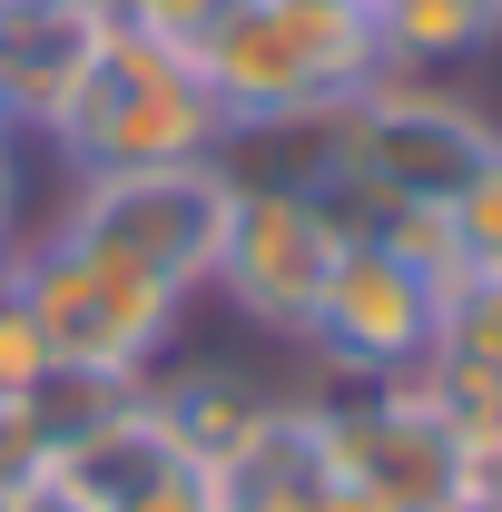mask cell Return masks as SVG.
Returning <instances> with one entry per match:
<instances>
[{
	"label": "cell",
	"mask_w": 502,
	"mask_h": 512,
	"mask_svg": "<svg viewBox=\"0 0 502 512\" xmlns=\"http://www.w3.org/2000/svg\"><path fill=\"white\" fill-rule=\"evenodd\" d=\"M443 335V296L404 266V256H384L365 227H355V247L335 266V286H325V306H315L306 345L335 365V384H384V375H414L424 355H434Z\"/></svg>",
	"instance_id": "obj_8"
},
{
	"label": "cell",
	"mask_w": 502,
	"mask_h": 512,
	"mask_svg": "<svg viewBox=\"0 0 502 512\" xmlns=\"http://www.w3.org/2000/svg\"><path fill=\"white\" fill-rule=\"evenodd\" d=\"M99 40H109L99 0H20V10H0V119L20 138H40L79 99Z\"/></svg>",
	"instance_id": "obj_9"
},
{
	"label": "cell",
	"mask_w": 502,
	"mask_h": 512,
	"mask_svg": "<svg viewBox=\"0 0 502 512\" xmlns=\"http://www.w3.org/2000/svg\"><path fill=\"white\" fill-rule=\"evenodd\" d=\"M315 424H325L335 473L365 483L375 503H394V512H453V503H473V463L453 453V434H443V414L424 404L414 375L335 384V394H315Z\"/></svg>",
	"instance_id": "obj_7"
},
{
	"label": "cell",
	"mask_w": 502,
	"mask_h": 512,
	"mask_svg": "<svg viewBox=\"0 0 502 512\" xmlns=\"http://www.w3.org/2000/svg\"><path fill=\"white\" fill-rule=\"evenodd\" d=\"M50 345H40V325L20 316V296L0 306V404H20V394H50Z\"/></svg>",
	"instance_id": "obj_17"
},
{
	"label": "cell",
	"mask_w": 502,
	"mask_h": 512,
	"mask_svg": "<svg viewBox=\"0 0 502 512\" xmlns=\"http://www.w3.org/2000/svg\"><path fill=\"white\" fill-rule=\"evenodd\" d=\"M148 404H158V424H168L178 463L217 483V473L237 463V444L266 424V404H276V394H256V384H237L227 365H207V375H148Z\"/></svg>",
	"instance_id": "obj_11"
},
{
	"label": "cell",
	"mask_w": 502,
	"mask_h": 512,
	"mask_svg": "<svg viewBox=\"0 0 502 512\" xmlns=\"http://www.w3.org/2000/svg\"><path fill=\"white\" fill-rule=\"evenodd\" d=\"M99 10H109L119 30H138V40H168V50H197V40H207V30H217V20H227L237 0H99Z\"/></svg>",
	"instance_id": "obj_16"
},
{
	"label": "cell",
	"mask_w": 502,
	"mask_h": 512,
	"mask_svg": "<svg viewBox=\"0 0 502 512\" xmlns=\"http://www.w3.org/2000/svg\"><path fill=\"white\" fill-rule=\"evenodd\" d=\"M502 148V128L443 89V79H375L365 99H345L325 119V188L355 227L384 217V207H443L483 158Z\"/></svg>",
	"instance_id": "obj_3"
},
{
	"label": "cell",
	"mask_w": 502,
	"mask_h": 512,
	"mask_svg": "<svg viewBox=\"0 0 502 512\" xmlns=\"http://www.w3.org/2000/svg\"><path fill=\"white\" fill-rule=\"evenodd\" d=\"M443 227H453V256L473 286H502V148L443 197Z\"/></svg>",
	"instance_id": "obj_13"
},
{
	"label": "cell",
	"mask_w": 502,
	"mask_h": 512,
	"mask_svg": "<svg viewBox=\"0 0 502 512\" xmlns=\"http://www.w3.org/2000/svg\"><path fill=\"white\" fill-rule=\"evenodd\" d=\"M119 512H217V483H207V473H168V483H148V493L119 503Z\"/></svg>",
	"instance_id": "obj_19"
},
{
	"label": "cell",
	"mask_w": 502,
	"mask_h": 512,
	"mask_svg": "<svg viewBox=\"0 0 502 512\" xmlns=\"http://www.w3.org/2000/svg\"><path fill=\"white\" fill-rule=\"evenodd\" d=\"M384 79H443L453 60H483L502 40V0H365Z\"/></svg>",
	"instance_id": "obj_12"
},
{
	"label": "cell",
	"mask_w": 502,
	"mask_h": 512,
	"mask_svg": "<svg viewBox=\"0 0 502 512\" xmlns=\"http://www.w3.org/2000/svg\"><path fill=\"white\" fill-rule=\"evenodd\" d=\"M40 138H50V158H60L69 178H109V168L227 158V138H237V128H227V109L207 99V79H197L188 50L138 40V30L109 20V40H99L89 79H79V99H69Z\"/></svg>",
	"instance_id": "obj_2"
},
{
	"label": "cell",
	"mask_w": 502,
	"mask_h": 512,
	"mask_svg": "<svg viewBox=\"0 0 502 512\" xmlns=\"http://www.w3.org/2000/svg\"><path fill=\"white\" fill-rule=\"evenodd\" d=\"M217 512H227V503H217Z\"/></svg>",
	"instance_id": "obj_25"
},
{
	"label": "cell",
	"mask_w": 502,
	"mask_h": 512,
	"mask_svg": "<svg viewBox=\"0 0 502 512\" xmlns=\"http://www.w3.org/2000/svg\"><path fill=\"white\" fill-rule=\"evenodd\" d=\"M227 128H286V119H335L384 79L375 20L355 0H237L207 40L188 50Z\"/></svg>",
	"instance_id": "obj_1"
},
{
	"label": "cell",
	"mask_w": 502,
	"mask_h": 512,
	"mask_svg": "<svg viewBox=\"0 0 502 512\" xmlns=\"http://www.w3.org/2000/svg\"><path fill=\"white\" fill-rule=\"evenodd\" d=\"M453 512H473V503H453Z\"/></svg>",
	"instance_id": "obj_23"
},
{
	"label": "cell",
	"mask_w": 502,
	"mask_h": 512,
	"mask_svg": "<svg viewBox=\"0 0 502 512\" xmlns=\"http://www.w3.org/2000/svg\"><path fill=\"white\" fill-rule=\"evenodd\" d=\"M10 247H20V237H10ZM10 247H0V306H10Z\"/></svg>",
	"instance_id": "obj_21"
},
{
	"label": "cell",
	"mask_w": 502,
	"mask_h": 512,
	"mask_svg": "<svg viewBox=\"0 0 502 512\" xmlns=\"http://www.w3.org/2000/svg\"><path fill=\"white\" fill-rule=\"evenodd\" d=\"M434 355H463V365L502 375V286H463V296L443 306V335H434Z\"/></svg>",
	"instance_id": "obj_15"
},
{
	"label": "cell",
	"mask_w": 502,
	"mask_h": 512,
	"mask_svg": "<svg viewBox=\"0 0 502 512\" xmlns=\"http://www.w3.org/2000/svg\"><path fill=\"white\" fill-rule=\"evenodd\" d=\"M40 473H50V404L20 394V404H0V503H30Z\"/></svg>",
	"instance_id": "obj_14"
},
{
	"label": "cell",
	"mask_w": 502,
	"mask_h": 512,
	"mask_svg": "<svg viewBox=\"0 0 502 512\" xmlns=\"http://www.w3.org/2000/svg\"><path fill=\"white\" fill-rule=\"evenodd\" d=\"M20 207H30V138H20V128L0 119V247H10V237L30 227Z\"/></svg>",
	"instance_id": "obj_18"
},
{
	"label": "cell",
	"mask_w": 502,
	"mask_h": 512,
	"mask_svg": "<svg viewBox=\"0 0 502 512\" xmlns=\"http://www.w3.org/2000/svg\"><path fill=\"white\" fill-rule=\"evenodd\" d=\"M10 296H20V316L40 325L50 365L79 375V384H148L158 355H168V335H178V306H188V296L109 266V256H89L60 227H20Z\"/></svg>",
	"instance_id": "obj_4"
},
{
	"label": "cell",
	"mask_w": 502,
	"mask_h": 512,
	"mask_svg": "<svg viewBox=\"0 0 502 512\" xmlns=\"http://www.w3.org/2000/svg\"><path fill=\"white\" fill-rule=\"evenodd\" d=\"M237 207V168L227 158H178V168H109V178H69V207L50 217L60 237L109 256L128 276L197 296L217 276V237Z\"/></svg>",
	"instance_id": "obj_5"
},
{
	"label": "cell",
	"mask_w": 502,
	"mask_h": 512,
	"mask_svg": "<svg viewBox=\"0 0 502 512\" xmlns=\"http://www.w3.org/2000/svg\"><path fill=\"white\" fill-rule=\"evenodd\" d=\"M0 10H20V0H0Z\"/></svg>",
	"instance_id": "obj_22"
},
{
	"label": "cell",
	"mask_w": 502,
	"mask_h": 512,
	"mask_svg": "<svg viewBox=\"0 0 502 512\" xmlns=\"http://www.w3.org/2000/svg\"><path fill=\"white\" fill-rule=\"evenodd\" d=\"M335 473V453H325V424H315V404H266V424H256L247 444H237V463L217 473V503L227 512H296Z\"/></svg>",
	"instance_id": "obj_10"
},
{
	"label": "cell",
	"mask_w": 502,
	"mask_h": 512,
	"mask_svg": "<svg viewBox=\"0 0 502 512\" xmlns=\"http://www.w3.org/2000/svg\"><path fill=\"white\" fill-rule=\"evenodd\" d=\"M296 512H394V503H375V493H365V483H345V473H325Z\"/></svg>",
	"instance_id": "obj_20"
},
{
	"label": "cell",
	"mask_w": 502,
	"mask_h": 512,
	"mask_svg": "<svg viewBox=\"0 0 502 512\" xmlns=\"http://www.w3.org/2000/svg\"><path fill=\"white\" fill-rule=\"evenodd\" d=\"M355 10H365V0H355Z\"/></svg>",
	"instance_id": "obj_24"
},
{
	"label": "cell",
	"mask_w": 502,
	"mask_h": 512,
	"mask_svg": "<svg viewBox=\"0 0 502 512\" xmlns=\"http://www.w3.org/2000/svg\"><path fill=\"white\" fill-rule=\"evenodd\" d=\"M345 247H355V217H345L335 197L286 188V178H237V207H227L207 296H227L256 335L306 345V325H315V306H325Z\"/></svg>",
	"instance_id": "obj_6"
}]
</instances>
